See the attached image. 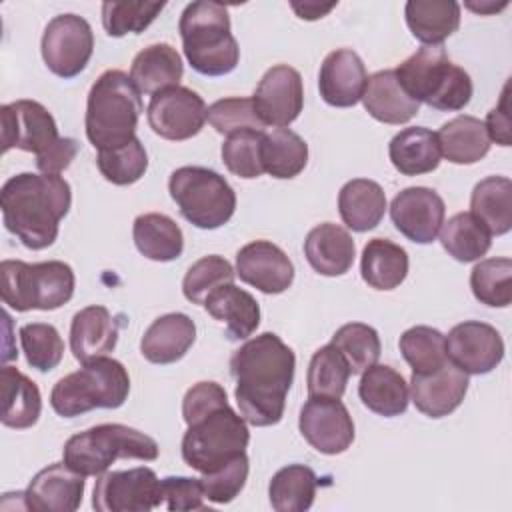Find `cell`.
<instances>
[{"instance_id": "obj_1", "label": "cell", "mask_w": 512, "mask_h": 512, "mask_svg": "<svg viewBox=\"0 0 512 512\" xmlns=\"http://www.w3.org/2000/svg\"><path fill=\"white\" fill-rule=\"evenodd\" d=\"M294 370L296 356L292 348L274 332H262L246 340L230 358L240 416L252 426L278 424L284 416Z\"/></svg>"}, {"instance_id": "obj_2", "label": "cell", "mask_w": 512, "mask_h": 512, "mask_svg": "<svg viewBox=\"0 0 512 512\" xmlns=\"http://www.w3.org/2000/svg\"><path fill=\"white\" fill-rule=\"evenodd\" d=\"M70 204V184L58 174L22 172L6 180L0 192L6 230L30 250L54 244Z\"/></svg>"}, {"instance_id": "obj_3", "label": "cell", "mask_w": 512, "mask_h": 512, "mask_svg": "<svg viewBox=\"0 0 512 512\" xmlns=\"http://www.w3.org/2000/svg\"><path fill=\"white\" fill-rule=\"evenodd\" d=\"M142 112L140 92L122 70L102 72L88 92L86 136L96 150L120 148L136 138Z\"/></svg>"}, {"instance_id": "obj_4", "label": "cell", "mask_w": 512, "mask_h": 512, "mask_svg": "<svg viewBox=\"0 0 512 512\" xmlns=\"http://www.w3.org/2000/svg\"><path fill=\"white\" fill-rule=\"evenodd\" d=\"M178 30L188 64L204 76L230 74L240 60V48L230 32L224 4L198 0L184 8Z\"/></svg>"}, {"instance_id": "obj_5", "label": "cell", "mask_w": 512, "mask_h": 512, "mask_svg": "<svg viewBox=\"0 0 512 512\" xmlns=\"http://www.w3.org/2000/svg\"><path fill=\"white\" fill-rule=\"evenodd\" d=\"M394 72L416 102L436 110L456 112L472 98L474 88L468 72L450 62L442 44L418 48Z\"/></svg>"}, {"instance_id": "obj_6", "label": "cell", "mask_w": 512, "mask_h": 512, "mask_svg": "<svg viewBox=\"0 0 512 512\" xmlns=\"http://www.w3.org/2000/svg\"><path fill=\"white\" fill-rule=\"evenodd\" d=\"M128 392L130 376L124 364L100 356L60 378L50 392V404L58 416L74 418L94 408H120Z\"/></svg>"}, {"instance_id": "obj_7", "label": "cell", "mask_w": 512, "mask_h": 512, "mask_svg": "<svg viewBox=\"0 0 512 512\" xmlns=\"http://www.w3.org/2000/svg\"><path fill=\"white\" fill-rule=\"evenodd\" d=\"M62 458L82 476H100L118 458L156 460L158 444L148 434L126 424H98L70 436Z\"/></svg>"}, {"instance_id": "obj_8", "label": "cell", "mask_w": 512, "mask_h": 512, "mask_svg": "<svg viewBox=\"0 0 512 512\" xmlns=\"http://www.w3.org/2000/svg\"><path fill=\"white\" fill-rule=\"evenodd\" d=\"M0 278L2 302L16 312L56 310L72 298L76 284L74 270L60 260H2Z\"/></svg>"}, {"instance_id": "obj_9", "label": "cell", "mask_w": 512, "mask_h": 512, "mask_svg": "<svg viewBox=\"0 0 512 512\" xmlns=\"http://www.w3.org/2000/svg\"><path fill=\"white\" fill-rule=\"evenodd\" d=\"M168 190L180 214L202 230L224 226L236 210V194L224 176L204 166H182L170 174Z\"/></svg>"}, {"instance_id": "obj_10", "label": "cell", "mask_w": 512, "mask_h": 512, "mask_svg": "<svg viewBox=\"0 0 512 512\" xmlns=\"http://www.w3.org/2000/svg\"><path fill=\"white\" fill-rule=\"evenodd\" d=\"M248 442L246 420L228 404L188 426L182 438V458L200 474H210L244 454Z\"/></svg>"}, {"instance_id": "obj_11", "label": "cell", "mask_w": 512, "mask_h": 512, "mask_svg": "<svg viewBox=\"0 0 512 512\" xmlns=\"http://www.w3.org/2000/svg\"><path fill=\"white\" fill-rule=\"evenodd\" d=\"M40 50L52 74L74 78L86 68L94 52L92 28L78 14L54 16L44 28Z\"/></svg>"}, {"instance_id": "obj_12", "label": "cell", "mask_w": 512, "mask_h": 512, "mask_svg": "<svg viewBox=\"0 0 512 512\" xmlns=\"http://www.w3.org/2000/svg\"><path fill=\"white\" fill-rule=\"evenodd\" d=\"M96 512H150L160 506V480L152 468L112 470L94 484Z\"/></svg>"}, {"instance_id": "obj_13", "label": "cell", "mask_w": 512, "mask_h": 512, "mask_svg": "<svg viewBox=\"0 0 512 512\" xmlns=\"http://www.w3.org/2000/svg\"><path fill=\"white\" fill-rule=\"evenodd\" d=\"M206 104L202 96L186 86L166 88L150 98L146 118L154 134L164 140H188L196 136L206 122Z\"/></svg>"}, {"instance_id": "obj_14", "label": "cell", "mask_w": 512, "mask_h": 512, "mask_svg": "<svg viewBox=\"0 0 512 512\" xmlns=\"http://www.w3.org/2000/svg\"><path fill=\"white\" fill-rule=\"evenodd\" d=\"M298 428L320 454H342L354 442V422L340 398L310 396L300 410Z\"/></svg>"}, {"instance_id": "obj_15", "label": "cell", "mask_w": 512, "mask_h": 512, "mask_svg": "<svg viewBox=\"0 0 512 512\" xmlns=\"http://www.w3.org/2000/svg\"><path fill=\"white\" fill-rule=\"evenodd\" d=\"M2 152L20 148L36 156L50 150L62 136L54 116L36 100H16L0 108Z\"/></svg>"}, {"instance_id": "obj_16", "label": "cell", "mask_w": 512, "mask_h": 512, "mask_svg": "<svg viewBox=\"0 0 512 512\" xmlns=\"http://www.w3.org/2000/svg\"><path fill=\"white\" fill-rule=\"evenodd\" d=\"M252 102L264 126H290L300 116L304 106L300 72L288 64L272 66L258 82Z\"/></svg>"}, {"instance_id": "obj_17", "label": "cell", "mask_w": 512, "mask_h": 512, "mask_svg": "<svg viewBox=\"0 0 512 512\" xmlns=\"http://www.w3.org/2000/svg\"><path fill=\"white\" fill-rule=\"evenodd\" d=\"M446 356L464 374H488L504 358V340L494 326L466 320L448 332Z\"/></svg>"}, {"instance_id": "obj_18", "label": "cell", "mask_w": 512, "mask_h": 512, "mask_svg": "<svg viewBox=\"0 0 512 512\" xmlns=\"http://www.w3.org/2000/svg\"><path fill=\"white\" fill-rule=\"evenodd\" d=\"M446 216L440 194L426 186H410L398 192L390 204V218L396 230L416 244L436 240Z\"/></svg>"}, {"instance_id": "obj_19", "label": "cell", "mask_w": 512, "mask_h": 512, "mask_svg": "<svg viewBox=\"0 0 512 512\" xmlns=\"http://www.w3.org/2000/svg\"><path fill=\"white\" fill-rule=\"evenodd\" d=\"M236 276L264 294H282L294 282V266L280 246L254 240L238 250Z\"/></svg>"}, {"instance_id": "obj_20", "label": "cell", "mask_w": 512, "mask_h": 512, "mask_svg": "<svg viewBox=\"0 0 512 512\" xmlns=\"http://www.w3.org/2000/svg\"><path fill=\"white\" fill-rule=\"evenodd\" d=\"M84 478L64 462L50 464L22 492L24 508L36 512H74L82 504Z\"/></svg>"}, {"instance_id": "obj_21", "label": "cell", "mask_w": 512, "mask_h": 512, "mask_svg": "<svg viewBox=\"0 0 512 512\" xmlns=\"http://www.w3.org/2000/svg\"><path fill=\"white\" fill-rule=\"evenodd\" d=\"M466 392L468 374L458 370L450 360L430 374H412L410 380L412 402L428 418L452 414L462 404Z\"/></svg>"}, {"instance_id": "obj_22", "label": "cell", "mask_w": 512, "mask_h": 512, "mask_svg": "<svg viewBox=\"0 0 512 512\" xmlns=\"http://www.w3.org/2000/svg\"><path fill=\"white\" fill-rule=\"evenodd\" d=\"M366 66L350 48L332 50L318 74V90L326 104L334 108H350L362 100L366 88Z\"/></svg>"}, {"instance_id": "obj_23", "label": "cell", "mask_w": 512, "mask_h": 512, "mask_svg": "<svg viewBox=\"0 0 512 512\" xmlns=\"http://www.w3.org/2000/svg\"><path fill=\"white\" fill-rule=\"evenodd\" d=\"M196 340V324L182 312L156 318L140 340L142 356L152 364L178 362Z\"/></svg>"}, {"instance_id": "obj_24", "label": "cell", "mask_w": 512, "mask_h": 512, "mask_svg": "<svg viewBox=\"0 0 512 512\" xmlns=\"http://www.w3.org/2000/svg\"><path fill=\"white\" fill-rule=\"evenodd\" d=\"M118 324L108 308L92 304L74 314L70 324V350L78 362L106 356L116 348Z\"/></svg>"}, {"instance_id": "obj_25", "label": "cell", "mask_w": 512, "mask_h": 512, "mask_svg": "<svg viewBox=\"0 0 512 512\" xmlns=\"http://www.w3.org/2000/svg\"><path fill=\"white\" fill-rule=\"evenodd\" d=\"M304 256L318 274L342 276L354 264L356 244L348 230L338 224L324 222L308 232L304 240Z\"/></svg>"}, {"instance_id": "obj_26", "label": "cell", "mask_w": 512, "mask_h": 512, "mask_svg": "<svg viewBox=\"0 0 512 512\" xmlns=\"http://www.w3.org/2000/svg\"><path fill=\"white\" fill-rule=\"evenodd\" d=\"M362 104L374 120L384 124H406L420 110V102L402 88L394 70H380L368 76Z\"/></svg>"}, {"instance_id": "obj_27", "label": "cell", "mask_w": 512, "mask_h": 512, "mask_svg": "<svg viewBox=\"0 0 512 512\" xmlns=\"http://www.w3.org/2000/svg\"><path fill=\"white\" fill-rule=\"evenodd\" d=\"M206 312L226 324L228 340H246L260 324V306L256 298L234 282L216 288L204 302Z\"/></svg>"}, {"instance_id": "obj_28", "label": "cell", "mask_w": 512, "mask_h": 512, "mask_svg": "<svg viewBox=\"0 0 512 512\" xmlns=\"http://www.w3.org/2000/svg\"><path fill=\"white\" fill-rule=\"evenodd\" d=\"M184 74V64L176 48L166 42L150 44L140 50L130 66V80L140 94H158L178 86Z\"/></svg>"}, {"instance_id": "obj_29", "label": "cell", "mask_w": 512, "mask_h": 512, "mask_svg": "<svg viewBox=\"0 0 512 512\" xmlns=\"http://www.w3.org/2000/svg\"><path fill=\"white\" fill-rule=\"evenodd\" d=\"M358 396L370 412L392 418L406 412L410 390L400 372L384 364H374L362 372Z\"/></svg>"}, {"instance_id": "obj_30", "label": "cell", "mask_w": 512, "mask_h": 512, "mask_svg": "<svg viewBox=\"0 0 512 512\" xmlns=\"http://www.w3.org/2000/svg\"><path fill=\"white\" fill-rule=\"evenodd\" d=\"M392 166L404 176L428 174L440 164V144L436 132L424 126H410L400 130L388 144Z\"/></svg>"}, {"instance_id": "obj_31", "label": "cell", "mask_w": 512, "mask_h": 512, "mask_svg": "<svg viewBox=\"0 0 512 512\" xmlns=\"http://www.w3.org/2000/svg\"><path fill=\"white\" fill-rule=\"evenodd\" d=\"M2 424L14 430L32 428L42 412V396L34 380L14 366L0 370Z\"/></svg>"}, {"instance_id": "obj_32", "label": "cell", "mask_w": 512, "mask_h": 512, "mask_svg": "<svg viewBox=\"0 0 512 512\" xmlns=\"http://www.w3.org/2000/svg\"><path fill=\"white\" fill-rule=\"evenodd\" d=\"M338 212L350 230L368 232L384 218L386 194L378 182L354 178L340 188Z\"/></svg>"}, {"instance_id": "obj_33", "label": "cell", "mask_w": 512, "mask_h": 512, "mask_svg": "<svg viewBox=\"0 0 512 512\" xmlns=\"http://www.w3.org/2000/svg\"><path fill=\"white\" fill-rule=\"evenodd\" d=\"M406 24L424 46H438L460 26V4L454 0H410L404 6Z\"/></svg>"}, {"instance_id": "obj_34", "label": "cell", "mask_w": 512, "mask_h": 512, "mask_svg": "<svg viewBox=\"0 0 512 512\" xmlns=\"http://www.w3.org/2000/svg\"><path fill=\"white\" fill-rule=\"evenodd\" d=\"M436 136L440 154L452 164H474L490 150V138L484 122L468 114H460L442 124Z\"/></svg>"}, {"instance_id": "obj_35", "label": "cell", "mask_w": 512, "mask_h": 512, "mask_svg": "<svg viewBox=\"0 0 512 512\" xmlns=\"http://www.w3.org/2000/svg\"><path fill=\"white\" fill-rule=\"evenodd\" d=\"M132 238L142 256L154 262H172L184 250L180 226L166 214H140L132 226Z\"/></svg>"}, {"instance_id": "obj_36", "label": "cell", "mask_w": 512, "mask_h": 512, "mask_svg": "<svg viewBox=\"0 0 512 512\" xmlns=\"http://www.w3.org/2000/svg\"><path fill=\"white\" fill-rule=\"evenodd\" d=\"M362 280L374 290H394L408 274V254L388 238H372L360 258Z\"/></svg>"}, {"instance_id": "obj_37", "label": "cell", "mask_w": 512, "mask_h": 512, "mask_svg": "<svg viewBox=\"0 0 512 512\" xmlns=\"http://www.w3.org/2000/svg\"><path fill=\"white\" fill-rule=\"evenodd\" d=\"M470 214L480 220L490 236L508 234L512 228V182L506 176L480 180L470 196Z\"/></svg>"}, {"instance_id": "obj_38", "label": "cell", "mask_w": 512, "mask_h": 512, "mask_svg": "<svg viewBox=\"0 0 512 512\" xmlns=\"http://www.w3.org/2000/svg\"><path fill=\"white\" fill-rule=\"evenodd\" d=\"M308 162V144L290 128L264 132L262 166L272 178L288 180L298 176Z\"/></svg>"}, {"instance_id": "obj_39", "label": "cell", "mask_w": 512, "mask_h": 512, "mask_svg": "<svg viewBox=\"0 0 512 512\" xmlns=\"http://www.w3.org/2000/svg\"><path fill=\"white\" fill-rule=\"evenodd\" d=\"M316 486L318 478L312 468L304 464L284 466L270 480V504L276 512H304L314 502Z\"/></svg>"}, {"instance_id": "obj_40", "label": "cell", "mask_w": 512, "mask_h": 512, "mask_svg": "<svg viewBox=\"0 0 512 512\" xmlns=\"http://www.w3.org/2000/svg\"><path fill=\"white\" fill-rule=\"evenodd\" d=\"M438 234L444 250L458 262L480 260L492 246L490 232L470 212L454 214Z\"/></svg>"}, {"instance_id": "obj_41", "label": "cell", "mask_w": 512, "mask_h": 512, "mask_svg": "<svg viewBox=\"0 0 512 512\" xmlns=\"http://www.w3.org/2000/svg\"><path fill=\"white\" fill-rule=\"evenodd\" d=\"M412 374H430L448 362L446 336L432 326H412L398 340Z\"/></svg>"}, {"instance_id": "obj_42", "label": "cell", "mask_w": 512, "mask_h": 512, "mask_svg": "<svg viewBox=\"0 0 512 512\" xmlns=\"http://www.w3.org/2000/svg\"><path fill=\"white\" fill-rule=\"evenodd\" d=\"M346 360L350 374H362L374 366L380 358V336L378 332L362 322H350L340 326L330 342Z\"/></svg>"}, {"instance_id": "obj_43", "label": "cell", "mask_w": 512, "mask_h": 512, "mask_svg": "<svg viewBox=\"0 0 512 512\" xmlns=\"http://www.w3.org/2000/svg\"><path fill=\"white\" fill-rule=\"evenodd\" d=\"M348 378H350V368L344 356L332 344H326L312 354L308 364V374H306L310 396L342 398Z\"/></svg>"}, {"instance_id": "obj_44", "label": "cell", "mask_w": 512, "mask_h": 512, "mask_svg": "<svg viewBox=\"0 0 512 512\" xmlns=\"http://www.w3.org/2000/svg\"><path fill=\"white\" fill-rule=\"evenodd\" d=\"M470 288L478 302L494 308H506L512 300V260H480L470 272Z\"/></svg>"}, {"instance_id": "obj_45", "label": "cell", "mask_w": 512, "mask_h": 512, "mask_svg": "<svg viewBox=\"0 0 512 512\" xmlns=\"http://www.w3.org/2000/svg\"><path fill=\"white\" fill-rule=\"evenodd\" d=\"M96 164L108 182L116 186H128L144 176L148 168V154L144 150V144L134 138L120 148L98 150Z\"/></svg>"}, {"instance_id": "obj_46", "label": "cell", "mask_w": 512, "mask_h": 512, "mask_svg": "<svg viewBox=\"0 0 512 512\" xmlns=\"http://www.w3.org/2000/svg\"><path fill=\"white\" fill-rule=\"evenodd\" d=\"M234 276H236V272L226 258H222L218 254L202 256L188 268V272L182 280V292H184L186 300H190L192 304L204 306L206 298L216 288H220L224 284H232Z\"/></svg>"}, {"instance_id": "obj_47", "label": "cell", "mask_w": 512, "mask_h": 512, "mask_svg": "<svg viewBox=\"0 0 512 512\" xmlns=\"http://www.w3.org/2000/svg\"><path fill=\"white\" fill-rule=\"evenodd\" d=\"M164 6V2H104L102 26L112 38L140 34L156 20Z\"/></svg>"}, {"instance_id": "obj_48", "label": "cell", "mask_w": 512, "mask_h": 512, "mask_svg": "<svg viewBox=\"0 0 512 512\" xmlns=\"http://www.w3.org/2000/svg\"><path fill=\"white\" fill-rule=\"evenodd\" d=\"M264 132L244 130L226 136L222 144V162L238 178H258L264 174L262 166Z\"/></svg>"}, {"instance_id": "obj_49", "label": "cell", "mask_w": 512, "mask_h": 512, "mask_svg": "<svg viewBox=\"0 0 512 512\" xmlns=\"http://www.w3.org/2000/svg\"><path fill=\"white\" fill-rule=\"evenodd\" d=\"M20 344L28 364L40 372L54 370L64 356V342L52 324H24L20 328Z\"/></svg>"}, {"instance_id": "obj_50", "label": "cell", "mask_w": 512, "mask_h": 512, "mask_svg": "<svg viewBox=\"0 0 512 512\" xmlns=\"http://www.w3.org/2000/svg\"><path fill=\"white\" fill-rule=\"evenodd\" d=\"M206 120L218 134L230 136L244 130L264 132V124L256 114L252 98H222L208 106Z\"/></svg>"}, {"instance_id": "obj_51", "label": "cell", "mask_w": 512, "mask_h": 512, "mask_svg": "<svg viewBox=\"0 0 512 512\" xmlns=\"http://www.w3.org/2000/svg\"><path fill=\"white\" fill-rule=\"evenodd\" d=\"M248 470H250V462L244 452L238 458H234L232 462H228L226 466H222L210 474H202L200 482H202L204 498H208L214 504L232 502L242 492V488L248 480Z\"/></svg>"}, {"instance_id": "obj_52", "label": "cell", "mask_w": 512, "mask_h": 512, "mask_svg": "<svg viewBox=\"0 0 512 512\" xmlns=\"http://www.w3.org/2000/svg\"><path fill=\"white\" fill-rule=\"evenodd\" d=\"M160 506L168 510H202L204 508V490L200 478L188 476H166L160 480Z\"/></svg>"}, {"instance_id": "obj_53", "label": "cell", "mask_w": 512, "mask_h": 512, "mask_svg": "<svg viewBox=\"0 0 512 512\" xmlns=\"http://www.w3.org/2000/svg\"><path fill=\"white\" fill-rule=\"evenodd\" d=\"M228 406V398H226V390L218 384V382H198L194 384L182 400V416L184 422L190 426L196 420L204 418L206 414Z\"/></svg>"}, {"instance_id": "obj_54", "label": "cell", "mask_w": 512, "mask_h": 512, "mask_svg": "<svg viewBox=\"0 0 512 512\" xmlns=\"http://www.w3.org/2000/svg\"><path fill=\"white\" fill-rule=\"evenodd\" d=\"M78 154V142L74 138L62 136L50 150L36 156V166L42 174H58L64 172Z\"/></svg>"}, {"instance_id": "obj_55", "label": "cell", "mask_w": 512, "mask_h": 512, "mask_svg": "<svg viewBox=\"0 0 512 512\" xmlns=\"http://www.w3.org/2000/svg\"><path fill=\"white\" fill-rule=\"evenodd\" d=\"M490 142L500 146H510V112H508V84L502 90L498 106H494L484 122Z\"/></svg>"}, {"instance_id": "obj_56", "label": "cell", "mask_w": 512, "mask_h": 512, "mask_svg": "<svg viewBox=\"0 0 512 512\" xmlns=\"http://www.w3.org/2000/svg\"><path fill=\"white\" fill-rule=\"evenodd\" d=\"M336 4H316V2H304V4H296L292 2V10L302 18V20H318L324 14H328Z\"/></svg>"}, {"instance_id": "obj_57", "label": "cell", "mask_w": 512, "mask_h": 512, "mask_svg": "<svg viewBox=\"0 0 512 512\" xmlns=\"http://www.w3.org/2000/svg\"><path fill=\"white\" fill-rule=\"evenodd\" d=\"M508 6V0H502L500 4H496V2H492V0H484V2H466V8H470L472 12H476V14H492V12H498V10H502V8H506Z\"/></svg>"}]
</instances>
